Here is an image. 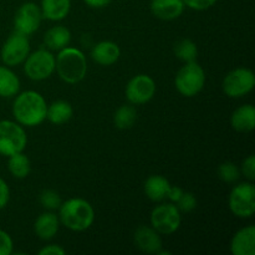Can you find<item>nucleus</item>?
<instances>
[{"label": "nucleus", "instance_id": "obj_25", "mask_svg": "<svg viewBox=\"0 0 255 255\" xmlns=\"http://www.w3.org/2000/svg\"><path fill=\"white\" fill-rule=\"evenodd\" d=\"M137 120V111L131 105L119 107L114 115V124L119 129H128Z\"/></svg>", "mask_w": 255, "mask_h": 255}, {"label": "nucleus", "instance_id": "obj_21", "mask_svg": "<svg viewBox=\"0 0 255 255\" xmlns=\"http://www.w3.org/2000/svg\"><path fill=\"white\" fill-rule=\"evenodd\" d=\"M169 187L168 179L163 176H149L144 182V193L151 201L162 202L167 198Z\"/></svg>", "mask_w": 255, "mask_h": 255}, {"label": "nucleus", "instance_id": "obj_30", "mask_svg": "<svg viewBox=\"0 0 255 255\" xmlns=\"http://www.w3.org/2000/svg\"><path fill=\"white\" fill-rule=\"evenodd\" d=\"M242 173L246 176L247 179H249L251 182L254 181L255 178V156L254 154H251L249 157H247L246 159L242 163L241 168Z\"/></svg>", "mask_w": 255, "mask_h": 255}, {"label": "nucleus", "instance_id": "obj_28", "mask_svg": "<svg viewBox=\"0 0 255 255\" xmlns=\"http://www.w3.org/2000/svg\"><path fill=\"white\" fill-rule=\"evenodd\" d=\"M40 203L44 208L49 209V211H55V209L60 208L62 202L57 192L52 191V189H45L40 193Z\"/></svg>", "mask_w": 255, "mask_h": 255}, {"label": "nucleus", "instance_id": "obj_29", "mask_svg": "<svg viewBox=\"0 0 255 255\" xmlns=\"http://www.w3.org/2000/svg\"><path fill=\"white\" fill-rule=\"evenodd\" d=\"M196 207H197L196 197H194L193 193H188V192L182 194L179 201L177 202V208L179 209V212H184V213L192 212Z\"/></svg>", "mask_w": 255, "mask_h": 255}, {"label": "nucleus", "instance_id": "obj_15", "mask_svg": "<svg viewBox=\"0 0 255 255\" xmlns=\"http://www.w3.org/2000/svg\"><path fill=\"white\" fill-rule=\"evenodd\" d=\"M149 7L157 19L169 21L183 14L184 2L183 0H151Z\"/></svg>", "mask_w": 255, "mask_h": 255}, {"label": "nucleus", "instance_id": "obj_5", "mask_svg": "<svg viewBox=\"0 0 255 255\" xmlns=\"http://www.w3.org/2000/svg\"><path fill=\"white\" fill-rule=\"evenodd\" d=\"M26 144L27 136L24 126L10 120L0 121V154L9 157L24 152Z\"/></svg>", "mask_w": 255, "mask_h": 255}, {"label": "nucleus", "instance_id": "obj_13", "mask_svg": "<svg viewBox=\"0 0 255 255\" xmlns=\"http://www.w3.org/2000/svg\"><path fill=\"white\" fill-rule=\"evenodd\" d=\"M134 244L141 252L157 254L162 249V239L158 232L148 226H141L134 232Z\"/></svg>", "mask_w": 255, "mask_h": 255}, {"label": "nucleus", "instance_id": "obj_24", "mask_svg": "<svg viewBox=\"0 0 255 255\" xmlns=\"http://www.w3.org/2000/svg\"><path fill=\"white\" fill-rule=\"evenodd\" d=\"M7 169L15 178H26L31 171V163H30L29 157L22 152L11 154L9 156V161H7Z\"/></svg>", "mask_w": 255, "mask_h": 255}, {"label": "nucleus", "instance_id": "obj_7", "mask_svg": "<svg viewBox=\"0 0 255 255\" xmlns=\"http://www.w3.org/2000/svg\"><path fill=\"white\" fill-rule=\"evenodd\" d=\"M229 209L238 218H249L255 213V187L244 182L232 189L228 199Z\"/></svg>", "mask_w": 255, "mask_h": 255}, {"label": "nucleus", "instance_id": "obj_34", "mask_svg": "<svg viewBox=\"0 0 255 255\" xmlns=\"http://www.w3.org/2000/svg\"><path fill=\"white\" fill-rule=\"evenodd\" d=\"M66 251L57 244H50L39 251V255H64Z\"/></svg>", "mask_w": 255, "mask_h": 255}, {"label": "nucleus", "instance_id": "obj_31", "mask_svg": "<svg viewBox=\"0 0 255 255\" xmlns=\"http://www.w3.org/2000/svg\"><path fill=\"white\" fill-rule=\"evenodd\" d=\"M14 249V243L9 233L0 229V255H10Z\"/></svg>", "mask_w": 255, "mask_h": 255}, {"label": "nucleus", "instance_id": "obj_32", "mask_svg": "<svg viewBox=\"0 0 255 255\" xmlns=\"http://www.w3.org/2000/svg\"><path fill=\"white\" fill-rule=\"evenodd\" d=\"M218 0H183L184 6H188L189 9L197 10V11H203L213 6Z\"/></svg>", "mask_w": 255, "mask_h": 255}, {"label": "nucleus", "instance_id": "obj_10", "mask_svg": "<svg viewBox=\"0 0 255 255\" xmlns=\"http://www.w3.org/2000/svg\"><path fill=\"white\" fill-rule=\"evenodd\" d=\"M181 212L177 206L172 203H164L153 208L151 213V226L159 234L169 236L178 231L181 226Z\"/></svg>", "mask_w": 255, "mask_h": 255}, {"label": "nucleus", "instance_id": "obj_11", "mask_svg": "<svg viewBox=\"0 0 255 255\" xmlns=\"http://www.w3.org/2000/svg\"><path fill=\"white\" fill-rule=\"evenodd\" d=\"M156 94V82L144 74L136 75L126 86V99L131 105H144L151 101Z\"/></svg>", "mask_w": 255, "mask_h": 255}, {"label": "nucleus", "instance_id": "obj_14", "mask_svg": "<svg viewBox=\"0 0 255 255\" xmlns=\"http://www.w3.org/2000/svg\"><path fill=\"white\" fill-rule=\"evenodd\" d=\"M233 255H255V227L242 228L233 236L231 242Z\"/></svg>", "mask_w": 255, "mask_h": 255}, {"label": "nucleus", "instance_id": "obj_36", "mask_svg": "<svg viewBox=\"0 0 255 255\" xmlns=\"http://www.w3.org/2000/svg\"><path fill=\"white\" fill-rule=\"evenodd\" d=\"M111 1L112 0H84L85 4L89 5L90 7H95V9H101V7L107 6Z\"/></svg>", "mask_w": 255, "mask_h": 255}, {"label": "nucleus", "instance_id": "obj_27", "mask_svg": "<svg viewBox=\"0 0 255 255\" xmlns=\"http://www.w3.org/2000/svg\"><path fill=\"white\" fill-rule=\"evenodd\" d=\"M218 176L226 183H233L241 177V171L232 162H224L218 167Z\"/></svg>", "mask_w": 255, "mask_h": 255}, {"label": "nucleus", "instance_id": "obj_8", "mask_svg": "<svg viewBox=\"0 0 255 255\" xmlns=\"http://www.w3.org/2000/svg\"><path fill=\"white\" fill-rule=\"evenodd\" d=\"M255 76L247 67H237L226 75L223 80V92L231 99H241L253 91Z\"/></svg>", "mask_w": 255, "mask_h": 255}, {"label": "nucleus", "instance_id": "obj_26", "mask_svg": "<svg viewBox=\"0 0 255 255\" xmlns=\"http://www.w3.org/2000/svg\"><path fill=\"white\" fill-rule=\"evenodd\" d=\"M174 54L181 61L187 64V62L196 61L198 49H197L196 42H193L192 40L182 39L174 45Z\"/></svg>", "mask_w": 255, "mask_h": 255}, {"label": "nucleus", "instance_id": "obj_1", "mask_svg": "<svg viewBox=\"0 0 255 255\" xmlns=\"http://www.w3.org/2000/svg\"><path fill=\"white\" fill-rule=\"evenodd\" d=\"M46 100L32 90L17 94L12 102V116L21 126H39L46 120Z\"/></svg>", "mask_w": 255, "mask_h": 255}, {"label": "nucleus", "instance_id": "obj_17", "mask_svg": "<svg viewBox=\"0 0 255 255\" xmlns=\"http://www.w3.org/2000/svg\"><path fill=\"white\" fill-rule=\"evenodd\" d=\"M59 216L52 212H45V213L40 214L35 221L34 231L41 241H50L56 236V233L59 232Z\"/></svg>", "mask_w": 255, "mask_h": 255}, {"label": "nucleus", "instance_id": "obj_22", "mask_svg": "<svg viewBox=\"0 0 255 255\" xmlns=\"http://www.w3.org/2000/svg\"><path fill=\"white\" fill-rule=\"evenodd\" d=\"M20 80L7 66L0 65V97L10 99L19 94Z\"/></svg>", "mask_w": 255, "mask_h": 255}, {"label": "nucleus", "instance_id": "obj_20", "mask_svg": "<svg viewBox=\"0 0 255 255\" xmlns=\"http://www.w3.org/2000/svg\"><path fill=\"white\" fill-rule=\"evenodd\" d=\"M71 41V32L66 26L57 25L47 30L44 35V44L51 51H60L69 46Z\"/></svg>", "mask_w": 255, "mask_h": 255}, {"label": "nucleus", "instance_id": "obj_33", "mask_svg": "<svg viewBox=\"0 0 255 255\" xmlns=\"http://www.w3.org/2000/svg\"><path fill=\"white\" fill-rule=\"evenodd\" d=\"M10 199V189L6 182L0 177V209L5 208L9 203Z\"/></svg>", "mask_w": 255, "mask_h": 255}, {"label": "nucleus", "instance_id": "obj_12", "mask_svg": "<svg viewBox=\"0 0 255 255\" xmlns=\"http://www.w3.org/2000/svg\"><path fill=\"white\" fill-rule=\"evenodd\" d=\"M41 20L42 15L39 5L32 1L24 2L15 12L14 31L29 36L39 29Z\"/></svg>", "mask_w": 255, "mask_h": 255}, {"label": "nucleus", "instance_id": "obj_19", "mask_svg": "<svg viewBox=\"0 0 255 255\" xmlns=\"http://www.w3.org/2000/svg\"><path fill=\"white\" fill-rule=\"evenodd\" d=\"M71 0H41L40 10L42 19L50 21H60L69 15Z\"/></svg>", "mask_w": 255, "mask_h": 255}, {"label": "nucleus", "instance_id": "obj_18", "mask_svg": "<svg viewBox=\"0 0 255 255\" xmlns=\"http://www.w3.org/2000/svg\"><path fill=\"white\" fill-rule=\"evenodd\" d=\"M231 125L238 132H251L255 127V107L243 105L238 107L231 116Z\"/></svg>", "mask_w": 255, "mask_h": 255}, {"label": "nucleus", "instance_id": "obj_9", "mask_svg": "<svg viewBox=\"0 0 255 255\" xmlns=\"http://www.w3.org/2000/svg\"><path fill=\"white\" fill-rule=\"evenodd\" d=\"M30 54V41L26 35L14 31L2 44L0 57L5 66H17L22 64Z\"/></svg>", "mask_w": 255, "mask_h": 255}, {"label": "nucleus", "instance_id": "obj_2", "mask_svg": "<svg viewBox=\"0 0 255 255\" xmlns=\"http://www.w3.org/2000/svg\"><path fill=\"white\" fill-rule=\"evenodd\" d=\"M59 211V219L62 226L72 232H84L94 224V207L86 199H67L61 203Z\"/></svg>", "mask_w": 255, "mask_h": 255}, {"label": "nucleus", "instance_id": "obj_6", "mask_svg": "<svg viewBox=\"0 0 255 255\" xmlns=\"http://www.w3.org/2000/svg\"><path fill=\"white\" fill-rule=\"evenodd\" d=\"M56 59L51 51L39 49L27 55L24 61V72L32 81H42L54 74Z\"/></svg>", "mask_w": 255, "mask_h": 255}, {"label": "nucleus", "instance_id": "obj_35", "mask_svg": "<svg viewBox=\"0 0 255 255\" xmlns=\"http://www.w3.org/2000/svg\"><path fill=\"white\" fill-rule=\"evenodd\" d=\"M183 193L184 192L182 188H179V187H177V186H174V187L171 186L168 189V193H167V198H168L171 202H173V203H177Z\"/></svg>", "mask_w": 255, "mask_h": 255}, {"label": "nucleus", "instance_id": "obj_4", "mask_svg": "<svg viewBox=\"0 0 255 255\" xmlns=\"http://www.w3.org/2000/svg\"><path fill=\"white\" fill-rule=\"evenodd\" d=\"M206 84V72L196 61L187 62L177 72L174 85L182 96L193 97L203 90Z\"/></svg>", "mask_w": 255, "mask_h": 255}, {"label": "nucleus", "instance_id": "obj_23", "mask_svg": "<svg viewBox=\"0 0 255 255\" xmlns=\"http://www.w3.org/2000/svg\"><path fill=\"white\" fill-rule=\"evenodd\" d=\"M74 115L72 106L67 101L59 100V101L52 102L50 106H47L46 119L54 125H64L71 120Z\"/></svg>", "mask_w": 255, "mask_h": 255}, {"label": "nucleus", "instance_id": "obj_3", "mask_svg": "<svg viewBox=\"0 0 255 255\" xmlns=\"http://www.w3.org/2000/svg\"><path fill=\"white\" fill-rule=\"evenodd\" d=\"M55 59V70L62 81L75 85L85 79L87 72V61L81 50L66 46L60 50L59 55Z\"/></svg>", "mask_w": 255, "mask_h": 255}, {"label": "nucleus", "instance_id": "obj_16", "mask_svg": "<svg viewBox=\"0 0 255 255\" xmlns=\"http://www.w3.org/2000/svg\"><path fill=\"white\" fill-rule=\"evenodd\" d=\"M120 56H121V50L119 45L109 40L97 42L91 50L92 60L101 66H111L116 64Z\"/></svg>", "mask_w": 255, "mask_h": 255}]
</instances>
